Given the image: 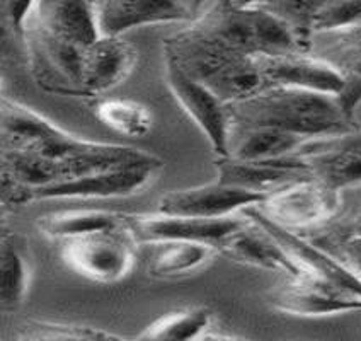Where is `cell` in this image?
<instances>
[{"mask_svg": "<svg viewBox=\"0 0 361 341\" xmlns=\"http://www.w3.org/2000/svg\"><path fill=\"white\" fill-rule=\"evenodd\" d=\"M256 59L268 85H286L336 97L344 84L343 72L334 64L307 52L257 55Z\"/></svg>", "mask_w": 361, "mask_h": 341, "instance_id": "5bb4252c", "label": "cell"}, {"mask_svg": "<svg viewBox=\"0 0 361 341\" xmlns=\"http://www.w3.org/2000/svg\"><path fill=\"white\" fill-rule=\"evenodd\" d=\"M268 198L262 193L242 190L216 183L204 186L172 190L159 200V212L167 215L198 217V219H224L235 215L252 205H261Z\"/></svg>", "mask_w": 361, "mask_h": 341, "instance_id": "7c38bea8", "label": "cell"}, {"mask_svg": "<svg viewBox=\"0 0 361 341\" xmlns=\"http://www.w3.org/2000/svg\"><path fill=\"white\" fill-rule=\"evenodd\" d=\"M36 225L48 239L63 242L94 232L125 229L126 213L108 210H63L39 217Z\"/></svg>", "mask_w": 361, "mask_h": 341, "instance_id": "ffe728a7", "label": "cell"}, {"mask_svg": "<svg viewBox=\"0 0 361 341\" xmlns=\"http://www.w3.org/2000/svg\"><path fill=\"white\" fill-rule=\"evenodd\" d=\"M269 302L280 312L302 318L361 311V299L307 273L290 278L274 289L269 294Z\"/></svg>", "mask_w": 361, "mask_h": 341, "instance_id": "4fadbf2b", "label": "cell"}, {"mask_svg": "<svg viewBox=\"0 0 361 341\" xmlns=\"http://www.w3.org/2000/svg\"><path fill=\"white\" fill-rule=\"evenodd\" d=\"M339 191L315 176L268 195L259 208L286 229H305L331 220L339 210Z\"/></svg>", "mask_w": 361, "mask_h": 341, "instance_id": "52a82bcc", "label": "cell"}, {"mask_svg": "<svg viewBox=\"0 0 361 341\" xmlns=\"http://www.w3.org/2000/svg\"><path fill=\"white\" fill-rule=\"evenodd\" d=\"M219 253L242 265L285 273L288 278L302 275L300 268L286 254L280 242L247 217L235 232L225 237L219 246Z\"/></svg>", "mask_w": 361, "mask_h": 341, "instance_id": "e0dca14e", "label": "cell"}, {"mask_svg": "<svg viewBox=\"0 0 361 341\" xmlns=\"http://www.w3.org/2000/svg\"><path fill=\"white\" fill-rule=\"evenodd\" d=\"M245 222V215H231L224 219H198V217L167 215V213H149L131 215L126 213V225L138 244H155L162 241H200L219 246L225 237L235 232Z\"/></svg>", "mask_w": 361, "mask_h": 341, "instance_id": "30bf717a", "label": "cell"}, {"mask_svg": "<svg viewBox=\"0 0 361 341\" xmlns=\"http://www.w3.org/2000/svg\"><path fill=\"white\" fill-rule=\"evenodd\" d=\"M164 23H192L178 0H102L101 35L121 36L133 28Z\"/></svg>", "mask_w": 361, "mask_h": 341, "instance_id": "ac0fdd59", "label": "cell"}, {"mask_svg": "<svg viewBox=\"0 0 361 341\" xmlns=\"http://www.w3.org/2000/svg\"><path fill=\"white\" fill-rule=\"evenodd\" d=\"M341 251L346 265L361 278V234L351 232L341 242Z\"/></svg>", "mask_w": 361, "mask_h": 341, "instance_id": "83f0119b", "label": "cell"}, {"mask_svg": "<svg viewBox=\"0 0 361 341\" xmlns=\"http://www.w3.org/2000/svg\"><path fill=\"white\" fill-rule=\"evenodd\" d=\"M242 213L280 242L281 248L293 260L295 265L300 268L302 273L331 283V285L338 287L346 294L361 299V278L346 263L334 260L329 253L302 239L300 236L293 234L290 229L283 227L278 222L266 215L259 208V205L244 208Z\"/></svg>", "mask_w": 361, "mask_h": 341, "instance_id": "ba28073f", "label": "cell"}, {"mask_svg": "<svg viewBox=\"0 0 361 341\" xmlns=\"http://www.w3.org/2000/svg\"><path fill=\"white\" fill-rule=\"evenodd\" d=\"M14 338L19 341H99L121 340V336L85 324L24 319L16 326Z\"/></svg>", "mask_w": 361, "mask_h": 341, "instance_id": "d4e9b609", "label": "cell"}, {"mask_svg": "<svg viewBox=\"0 0 361 341\" xmlns=\"http://www.w3.org/2000/svg\"><path fill=\"white\" fill-rule=\"evenodd\" d=\"M232 128L273 126L310 140L338 138L358 130L334 96L312 90L268 85L254 96L227 104Z\"/></svg>", "mask_w": 361, "mask_h": 341, "instance_id": "7a4b0ae2", "label": "cell"}, {"mask_svg": "<svg viewBox=\"0 0 361 341\" xmlns=\"http://www.w3.org/2000/svg\"><path fill=\"white\" fill-rule=\"evenodd\" d=\"M2 150H30L55 161L99 172L135 164L164 162L157 155L118 143L92 142L68 133L30 106L2 97Z\"/></svg>", "mask_w": 361, "mask_h": 341, "instance_id": "6da1fadb", "label": "cell"}, {"mask_svg": "<svg viewBox=\"0 0 361 341\" xmlns=\"http://www.w3.org/2000/svg\"><path fill=\"white\" fill-rule=\"evenodd\" d=\"M240 131L239 138L231 142L227 157L240 159V161H268V159H281L288 155L300 154L309 145L310 138L302 137L291 131L273 128V126H252V128H237Z\"/></svg>", "mask_w": 361, "mask_h": 341, "instance_id": "d6986e66", "label": "cell"}, {"mask_svg": "<svg viewBox=\"0 0 361 341\" xmlns=\"http://www.w3.org/2000/svg\"><path fill=\"white\" fill-rule=\"evenodd\" d=\"M36 26L85 48L101 36L96 0H36Z\"/></svg>", "mask_w": 361, "mask_h": 341, "instance_id": "2e32d148", "label": "cell"}, {"mask_svg": "<svg viewBox=\"0 0 361 341\" xmlns=\"http://www.w3.org/2000/svg\"><path fill=\"white\" fill-rule=\"evenodd\" d=\"M353 232L361 234V215L358 217V219H356V222H355V227H353Z\"/></svg>", "mask_w": 361, "mask_h": 341, "instance_id": "f546056e", "label": "cell"}, {"mask_svg": "<svg viewBox=\"0 0 361 341\" xmlns=\"http://www.w3.org/2000/svg\"><path fill=\"white\" fill-rule=\"evenodd\" d=\"M166 79L176 101L203 131L216 157H227L232 135V120L227 102L221 101L207 85L180 71L179 65L167 56Z\"/></svg>", "mask_w": 361, "mask_h": 341, "instance_id": "5b68a950", "label": "cell"}, {"mask_svg": "<svg viewBox=\"0 0 361 341\" xmlns=\"http://www.w3.org/2000/svg\"><path fill=\"white\" fill-rule=\"evenodd\" d=\"M31 265L26 241L14 231H4L0 248V299L2 307L14 311L30 289Z\"/></svg>", "mask_w": 361, "mask_h": 341, "instance_id": "7402d4cb", "label": "cell"}, {"mask_svg": "<svg viewBox=\"0 0 361 341\" xmlns=\"http://www.w3.org/2000/svg\"><path fill=\"white\" fill-rule=\"evenodd\" d=\"M96 2H97V6H99V4L102 2V0H96Z\"/></svg>", "mask_w": 361, "mask_h": 341, "instance_id": "4dcf8cb0", "label": "cell"}, {"mask_svg": "<svg viewBox=\"0 0 361 341\" xmlns=\"http://www.w3.org/2000/svg\"><path fill=\"white\" fill-rule=\"evenodd\" d=\"M154 248L149 273L155 278L184 277L208 265L219 249L200 241H162L149 244Z\"/></svg>", "mask_w": 361, "mask_h": 341, "instance_id": "44dd1931", "label": "cell"}, {"mask_svg": "<svg viewBox=\"0 0 361 341\" xmlns=\"http://www.w3.org/2000/svg\"><path fill=\"white\" fill-rule=\"evenodd\" d=\"M215 330V316L208 307L172 311L150 323L138 340H207Z\"/></svg>", "mask_w": 361, "mask_h": 341, "instance_id": "603a6c76", "label": "cell"}, {"mask_svg": "<svg viewBox=\"0 0 361 341\" xmlns=\"http://www.w3.org/2000/svg\"><path fill=\"white\" fill-rule=\"evenodd\" d=\"M94 116L123 137L142 138L154 128V113L149 106L128 97L101 100L94 106Z\"/></svg>", "mask_w": 361, "mask_h": 341, "instance_id": "cb8c5ba5", "label": "cell"}, {"mask_svg": "<svg viewBox=\"0 0 361 341\" xmlns=\"http://www.w3.org/2000/svg\"><path fill=\"white\" fill-rule=\"evenodd\" d=\"M137 246L128 225L118 231H102L63 241L61 260L80 277L114 285L133 270Z\"/></svg>", "mask_w": 361, "mask_h": 341, "instance_id": "277c9868", "label": "cell"}, {"mask_svg": "<svg viewBox=\"0 0 361 341\" xmlns=\"http://www.w3.org/2000/svg\"><path fill=\"white\" fill-rule=\"evenodd\" d=\"M162 166L164 162L135 164V166L92 172L36 190L31 195L30 203L44 200H101L133 196L149 186Z\"/></svg>", "mask_w": 361, "mask_h": 341, "instance_id": "9c48e42d", "label": "cell"}, {"mask_svg": "<svg viewBox=\"0 0 361 341\" xmlns=\"http://www.w3.org/2000/svg\"><path fill=\"white\" fill-rule=\"evenodd\" d=\"M36 6V0H2L4 24L19 40L24 38V24Z\"/></svg>", "mask_w": 361, "mask_h": 341, "instance_id": "4316f807", "label": "cell"}, {"mask_svg": "<svg viewBox=\"0 0 361 341\" xmlns=\"http://www.w3.org/2000/svg\"><path fill=\"white\" fill-rule=\"evenodd\" d=\"M216 181L242 190L271 193L281 190L288 184L314 176L309 159L303 154L288 155L268 161H240L233 157H216Z\"/></svg>", "mask_w": 361, "mask_h": 341, "instance_id": "8fae6325", "label": "cell"}, {"mask_svg": "<svg viewBox=\"0 0 361 341\" xmlns=\"http://www.w3.org/2000/svg\"><path fill=\"white\" fill-rule=\"evenodd\" d=\"M138 61L135 44L121 36L101 35L85 47L82 64V96H101L133 73Z\"/></svg>", "mask_w": 361, "mask_h": 341, "instance_id": "9a60e30c", "label": "cell"}, {"mask_svg": "<svg viewBox=\"0 0 361 341\" xmlns=\"http://www.w3.org/2000/svg\"><path fill=\"white\" fill-rule=\"evenodd\" d=\"M192 23L242 55H286L302 52L297 31L264 7L216 0Z\"/></svg>", "mask_w": 361, "mask_h": 341, "instance_id": "3957f363", "label": "cell"}, {"mask_svg": "<svg viewBox=\"0 0 361 341\" xmlns=\"http://www.w3.org/2000/svg\"><path fill=\"white\" fill-rule=\"evenodd\" d=\"M178 2H179V6L183 7L188 14H190V18L195 20L200 18V9H201V6L204 4V0H178Z\"/></svg>", "mask_w": 361, "mask_h": 341, "instance_id": "f1b7e54d", "label": "cell"}, {"mask_svg": "<svg viewBox=\"0 0 361 341\" xmlns=\"http://www.w3.org/2000/svg\"><path fill=\"white\" fill-rule=\"evenodd\" d=\"M31 72L38 84L55 94L82 96V64L84 50L79 44L56 38L35 26L24 31Z\"/></svg>", "mask_w": 361, "mask_h": 341, "instance_id": "8992f818", "label": "cell"}, {"mask_svg": "<svg viewBox=\"0 0 361 341\" xmlns=\"http://www.w3.org/2000/svg\"><path fill=\"white\" fill-rule=\"evenodd\" d=\"M361 23V0H322L310 20V32H339Z\"/></svg>", "mask_w": 361, "mask_h": 341, "instance_id": "484cf974", "label": "cell"}]
</instances>
